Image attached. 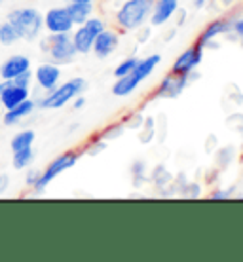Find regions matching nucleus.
<instances>
[{"instance_id":"obj_25","label":"nucleus","mask_w":243,"mask_h":262,"mask_svg":"<svg viewBox=\"0 0 243 262\" xmlns=\"http://www.w3.org/2000/svg\"><path fill=\"white\" fill-rule=\"evenodd\" d=\"M106 148V141L101 135H97V137L90 139V143H87V146H85L84 150L87 152V154H92V156H95V154H99L101 150H105Z\"/></svg>"},{"instance_id":"obj_16","label":"nucleus","mask_w":243,"mask_h":262,"mask_svg":"<svg viewBox=\"0 0 243 262\" xmlns=\"http://www.w3.org/2000/svg\"><path fill=\"white\" fill-rule=\"evenodd\" d=\"M34 108H36V103H34L33 99L29 97L25 99L23 103H19V105L12 106V108H8L6 112H4V116H2V122L6 125H15L19 124L21 120H25L27 116H31L34 112Z\"/></svg>"},{"instance_id":"obj_21","label":"nucleus","mask_w":243,"mask_h":262,"mask_svg":"<svg viewBox=\"0 0 243 262\" xmlns=\"http://www.w3.org/2000/svg\"><path fill=\"white\" fill-rule=\"evenodd\" d=\"M19 34L15 31V27L10 23V21H4L0 23V44L4 46H13L15 42H19Z\"/></svg>"},{"instance_id":"obj_3","label":"nucleus","mask_w":243,"mask_h":262,"mask_svg":"<svg viewBox=\"0 0 243 262\" xmlns=\"http://www.w3.org/2000/svg\"><path fill=\"white\" fill-rule=\"evenodd\" d=\"M84 90H85V80L76 76V78L67 80L63 84H57L52 92H46V95H42L34 103L42 111H57V108H63L65 105H69L76 95L84 93Z\"/></svg>"},{"instance_id":"obj_38","label":"nucleus","mask_w":243,"mask_h":262,"mask_svg":"<svg viewBox=\"0 0 243 262\" xmlns=\"http://www.w3.org/2000/svg\"><path fill=\"white\" fill-rule=\"evenodd\" d=\"M69 2H82V4H90V2H95V0H69Z\"/></svg>"},{"instance_id":"obj_9","label":"nucleus","mask_w":243,"mask_h":262,"mask_svg":"<svg viewBox=\"0 0 243 262\" xmlns=\"http://www.w3.org/2000/svg\"><path fill=\"white\" fill-rule=\"evenodd\" d=\"M190 84V76L186 74H175V72H167L164 78L160 80V84L154 90V95L158 99H177L183 95V92Z\"/></svg>"},{"instance_id":"obj_19","label":"nucleus","mask_w":243,"mask_h":262,"mask_svg":"<svg viewBox=\"0 0 243 262\" xmlns=\"http://www.w3.org/2000/svg\"><path fill=\"white\" fill-rule=\"evenodd\" d=\"M34 139H36V135H34L33 129H21L19 133H15L12 137V143H10L12 152L23 150V148H31L34 144Z\"/></svg>"},{"instance_id":"obj_17","label":"nucleus","mask_w":243,"mask_h":262,"mask_svg":"<svg viewBox=\"0 0 243 262\" xmlns=\"http://www.w3.org/2000/svg\"><path fill=\"white\" fill-rule=\"evenodd\" d=\"M29 97H31L29 88H19V85L10 84L8 85V90L2 93V97H0V106H2L4 111H8V108H12V106L23 103V101Z\"/></svg>"},{"instance_id":"obj_30","label":"nucleus","mask_w":243,"mask_h":262,"mask_svg":"<svg viewBox=\"0 0 243 262\" xmlns=\"http://www.w3.org/2000/svg\"><path fill=\"white\" fill-rule=\"evenodd\" d=\"M183 194H186V196H190V198H196L202 194V188H200V184H196V183H188L184 186Z\"/></svg>"},{"instance_id":"obj_26","label":"nucleus","mask_w":243,"mask_h":262,"mask_svg":"<svg viewBox=\"0 0 243 262\" xmlns=\"http://www.w3.org/2000/svg\"><path fill=\"white\" fill-rule=\"evenodd\" d=\"M124 131V124H112L111 127H106L105 131H101L99 135L105 139V141H111V139H116L118 135H122Z\"/></svg>"},{"instance_id":"obj_35","label":"nucleus","mask_w":243,"mask_h":262,"mask_svg":"<svg viewBox=\"0 0 243 262\" xmlns=\"http://www.w3.org/2000/svg\"><path fill=\"white\" fill-rule=\"evenodd\" d=\"M177 15H179V19H177V27L184 25V21H186V10H181V8H179Z\"/></svg>"},{"instance_id":"obj_15","label":"nucleus","mask_w":243,"mask_h":262,"mask_svg":"<svg viewBox=\"0 0 243 262\" xmlns=\"http://www.w3.org/2000/svg\"><path fill=\"white\" fill-rule=\"evenodd\" d=\"M31 71V59L27 55H21V53H15V55H10L2 65H0V78L2 80H12L15 76H19L21 72Z\"/></svg>"},{"instance_id":"obj_8","label":"nucleus","mask_w":243,"mask_h":262,"mask_svg":"<svg viewBox=\"0 0 243 262\" xmlns=\"http://www.w3.org/2000/svg\"><path fill=\"white\" fill-rule=\"evenodd\" d=\"M204 52H205V48L200 46L197 42L190 44L188 48H184L183 52L177 55V59L173 61L171 72L192 76V72L196 71L197 67L202 65V61H204Z\"/></svg>"},{"instance_id":"obj_33","label":"nucleus","mask_w":243,"mask_h":262,"mask_svg":"<svg viewBox=\"0 0 243 262\" xmlns=\"http://www.w3.org/2000/svg\"><path fill=\"white\" fill-rule=\"evenodd\" d=\"M71 103H73L74 111H80V108H84V106H85V97L82 95V93H80V95H76V97H74Z\"/></svg>"},{"instance_id":"obj_2","label":"nucleus","mask_w":243,"mask_h":262,"mask_svg":"<svg viewBox=\"0 0 243 262\" xmlns=\"http://www.w3.org/2000/svg\"><path fill=\"white\" fill-rule=\"evenodd\" d=\"M162 63V57H160V53H152L148 57H143V59H139V63L135 65L127 76H122V78H116V82L112 84L111 92L112 95H116V97H129L135 90H137L139 85L143 84L148 76H150L152 72L156 71V67Z\"/></svg>"},{"instance_id":"obj_23","label":"nucleus","mask_w":243,"mask_h":262,"mask_svg":"<svg viewBox=\"0 0 243 262\" xmlns=\"http://www.w3.org/2000/svg\"><path fill=\"white\" fill-rule=\"evenodd\" d=\"M129 171H131L133 184H135V186H141V184L148 179L146 177V165L143 160H135V162L131 164V167H129Z\"/></svg>"},{"instance_id":"obj_31","label":"nucleus","mask_w":243,"mask_h":262,"mask_svg":"<svg viewBox=\"0 0 243 262\" xmlns=\"http://www.w3.org/2000/svg\"><path fill=\"white\" fill-rule=\"evenodd\" d=\"M38 177H40V169H29L27 171V175H25L27 186H31V188H33L34 184H36V181H38Z\"/></svg>"},{"instance_id":"obj_32","label":"nucleus","mask_w":243,"mask_h":262,"mask_svg":"<svg viewBox=\"0 0 243 262\" xmlns=\"http://www.w3.org/2000/svg\"><path fill=\"white\" fill-rule=\"evenodd\" d=\"M230 196H232V190H220V188H217V190H213L209 194L211 200H228Z\"/></svg>"},{"instance_id":"obj_28","label":"nucleus","mask_w":243,"mask_h":262,"mask_svg":"<svg viewBox=\"0 0 243 262\" xmlns=\"http://www.w3.org/2000/svg\"><path fill=\"white\" fill-rule=\"evenodd\" d=\"M230 33H234V36H236V38L241 42V46H243V15H241V17H236V19H232Z\"/></svg>"},{"instance_id":"obj_36","label":"nucleus","mask_w":243,"mask_h":262,"mask_svg":"<svg viewBox=\"0 0 243 262\" xmlns=\"http://www.w3.org/2000/svg\"><path fill=\"white\" fill-rule=\"evenodd\" d=\"M207 2H209V0H192V6L196 8V10H202V8H204Z\"/></svg>"},{"instance_id":"obj_37","label":"nucleus","mask_w":243,"mask_h":262,"mask_svg":"<svg viewBox=\"0 0 243 262\" xmlns=\"http://www.w3.org/2000/svg\"><path fill=\"white\" fill-rule=\"evenodd\" d=\"M10 84H12V80H2V82H0V97H2V93L8 90V85Z\"/></svg>"},{"instance_id":"obj_4","label":"nucleus","mask_w":243,"mask_h":262,"mask_svg":"<svg viewBox=\"0 0 243 262\" xmlns=\"http://www.w3.org/2000/svg\"><path fill=\"white\" fill-rule=\"evenodd\" d=\"M6 21H10L21 40H36L44 29V15L36 8H15L8 13Z\"/></svg>"},{"instance_id":"obj_34","label":"nucleus","mask_w":243,"mask_h":262,"mask_svg":"<svg viewBox=\"0 0 243 262\" xmlns=\"http://www.w3.org/2000/svg\"><path fill=\"white\" fill-rule=\"evenodd\" d=\"M8 186H10V177L8 175H0V196L8 190Z\"/></svg>"},{"instance_id":"obj_12","label":"nucleus","mask_w":243,"mask_h":262,"mask_svg":"<svg viewBox=\"0 0 243 262\" xmlns=\"http://www.w3.org/2000/svg\"><path fill=\"white\" fill-rule=\"evenodd\" d=\"M181 2L179 0H154L148 25L150 27H164L177 15Z\"/></svg>"},{"instance_id":"obj_20","label":"nucleus","mask_w":243,"mask_h":262,"mask_svg":"<svg viewBox=\"0 0 243 262\" xmlns=\"http://www.w3.org/2000/svg\"><path fill=\"white\" fill-rule=\"evenodd\" d=\"M33 162H34L33 146H31V148H23V150H15V152H13V156H12L13 169H17V171L29 169Z\"/></svg>"},{"instance_id":"obj_6","label":"nucleus","mask_w":243,"mask_h":262,"mask_svg":"<svg viewBox=\"0 0 243 262\" xmlns=\"http://www.w3.org/2000/svg\"><path fill=\"white\" fill-rule=\"evenodd\" d=\"M42 52L52 59V63H57V65H69L78 55L73 38H71V33L48 34L46 38L42 40Z\"/></svg>"},{"instance_id":"obj_1","label":"nucleus","mask_w":243,"mask_h":262,"mask_svg":"<svg viewBox=\"0 0 243 262\" xmlns=\"http://www.w3.org/2000/svg\"><path fill=\"white\" fill-rule=\"evenodd\" d=\"M154 0H124L114 13V25L122 33H137L148 25Z\"/></svg>"},{"instance_id":"obj_14","label":"nucleus","mask_w":243,"mask_h":262,"mask_svg":"<svg viewBox=\"0 0 243 262\" xmlns=\"http://www.w3.org/2000/svg\"><path fill=\"white\" fill-rule=\"evenodd\" d=\"M232 29V19L228 17H217V19L209 21L207 25L204 27V31L197 34L196 42L200 46L207 48L211 42H215L217 38H220L223 34H228Z\"/></svg>"},{"instance_id":"obj_22","label":"nucleus","mask_w":243,"mask_h":262,"mask_svg":"<svg viewBox=\"0 0 243 262\" xmlns=\"http://www.w3.org/2000/svg\"><path fill=\"white\" fill-rule=\"evenodd\" d=\"M150 181L156 184V188H165V186L173 181V177L167 173L165 165H156V169L152 171V175H150Z\"/></svg>"},{"instance_id":"obj_27","label":"nucleus","mask_w":243,"mask_h":262,"mask_svg":"<svg viewBox=\"0 0 243 262\" xmlns=\"http://www.w3.org/2000/svg\"><path fill=\"white\" fill-rule=\"evenodd\" d=\"M12 84L19 85V88H31V84H33V72H31V71L21 72L19 76L12 78Z\"/></svg>"},{"instance_id":"obj_24","label":"nucleus","mask_w":243,"mask_h":262,"mask_svg":"<svg viewBox=\"0 0 243 262\" xmlns=\"http://www.w3.org/2000/svg\"><path fill=\"white\" fill-rule=\"evenodd\" d=\"M139 63V57H135V55H131V57H125L120 65H116V69H114V78H122V76H127L129 72L135 69V65Z\"/></svg>"},{"instance_id":"obj_10","label":"nucleus","mask_w":243,"mask_h":262,"mask_svg":"<svg viewBox=\"0 0 243 262\" xmlns=\"http://www.w3.org/2000/svg\"><path fill=\"white\" fill-rule=\"evenodd\" d=\"M44 29L50 34L55 33H73L74 21L71 17V13L67 10V6H55L50 8L44 13Z\"/></svg>"},{"instance_id":"obj_29","label":"nucleus","mask_w":243,"mask_h":262,"mask_svg":"<svg viewBox=\"0 0 243 262\" xmlns=\"http://www.w3.org/2000/svg\"><path fill=\"white\" fill-rule=\"evenodd\" d=\"M131 120H133V122H124V127H129V129H137V127H141V125H143V122H145L143 114H139V112L131 114Z\"/></svg>"},{"instance_id":"obj_7","label":"nucleus","mask_w":243,"mask_h":262,"mask_svg":"<svg viewBox=\"0 0 243 262\" xmlns=\"http://www.w3.org/2000/svg\"><path fill=\"white\" fill-rule=\"evenodd\" d=\"M106 29L105 19L101 17H87V19L82 23V25H76L71 33V38H73V44L76 48V53L80 55H87L92 53V46H93V40L97 38V34L101 31Z\"/></svg>"},{"instance_id":"obj_18","label":"nucleus","mask_w":243,"mask_h":262,"mask_svg":"<svg viewBox=\"0 0 243 262\" xmlns=\"http://www.w3.org/2000/svg\"><path fill=\"white\" fill-rule=\"evenodd\" d=\"M67 10H69V13H71V17H73V21H74V27H76V25H82L87 17H92L95 6H93V2H90V4L69 2V4H67Z\"/></svg>"},{"instance_id":"obj_11","label":"nucleus","mask_w":243,"mask_h":262,"mask_svg":"<svg viewBox=\"0 0 243 262\" xmlns=\"http://www.w3.org/2000/svg\"><path fill=\"white\" fill-rule=\"evenodd\" d=\"M120 44V31L118 29H108L101 31L97 34V38L93 40L92 52L97 59H108L112 53L118 50Z\"/></svg>"},{"instance_id":"obj_13","label":"nucleus","mask_w":243,"mask_h":262,"mask_svg":"<svg viewBox=\"0 0 243 262\" xmlns=\"http://www.w3.org/2000/svg\"><path fill=\"white\" fill-rule=\"evenodd\" d=\"M61 80V67L57 63H42L34 69L33 82L38 85L42 92H52Z\"/></svg>"},{"instance_id":"obj_39","label":"nucleus","mask_w":243,"mask_h":262,"mask_svg":"<svg viewBox=\"0 0 243 262\" xmlns=\"http://www.w3.org/2000/svg\"><path fill=\"white\" fill-rule=\"evenodd\" d=\"M2 2H4V0H0V4H2Z\"/></svg>"},{"instance_id":"obj_5","label":"nucleus","mask_w":243,"mask_h":262,"mask_svg":"<svg viewBox=\"0 0 243 262\" xmlns=\"http://www.w3.org/2000/svg\"><path fill=\"white\" fill-rule=\"evenodd\" d=\"M80 156H82V150H78V148H71V150L61 152L59 156L53 158L52 162L46 165V169L40 171L38 181H36V184L33 186L34 194H42L53 179H57L61 173H65V171H69L71 167H74L76 162L80 160Z\"/></svg>"}]
</instances>
